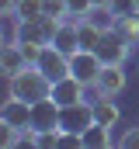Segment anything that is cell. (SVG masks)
<instances>
[{
	"label": "cell",
	"mask_w": 139,
	"mask_h": 149,
	"mask_svg": "<svg viewBox=\"0 0 139 149\" xmlns=\"http://www.w3.org/2000/svg\"><path fill=\"white\" fill-rule=\"evenodd\" d=\"M11 97L28 101V104L49 101V97H52V80H49V76H45V73L32 63L28 70H21L18 76H11Z\"/></svg>",
	"instance_id": "obj_1"
},
{
	"label": "cell",
	"mask_w": 139,
	"mask_h": 149,
	"mask_svg": "<svg viewBox=\"0 0 139 149\" xmlns=\"http://www.w3.org/2000/svg\"><path fill=\"white\" fill-rule=\"evenodd\" d=\"M101 56L98 52H91V49H80V52H73L70 56V76H77L80 83H87V87H94L98 83V73H101Z\"/></svg>",
	"instance_id": "obj_2"
},
{
	"label": "cell",
	"mask_w": 139,
	"mask_h": 149,
	"mask_svg": "<svg viewBox=\"0 0 139 149\" xmlns=\"http://www.w3.org/2000/svg\"><path fill=\"white\" fill-rule=\"evenodd\" d=\"M94 52L101 56V63H104V66H125V59H129V52H132V45H129L125 38H122L118 31H115V28H111V31H104L101 45H98Z\"/></svg>",
	"instance_id": "obj_3"
},
{
	"label": "cell",
	"mask_w": 139,
	"mask_h": 149,
	"mask_svg": "<svg viewBox=\"0 0 139 149\" xmlns=\"http://www.w3.org/2000/svg\"><path fill=\"white\" fill-rule=\"evenodd\" d=\"M35 66H38V70H42L45 76H49L52 83H56V80H63V76H70V56L63 52V49H56V45H45V49L38 52Z\"/></svg>",
	"instance_id": "obj_4"
},
{
	"label": "cell",
	"mask_w": 139,
	"mask_h": 149,
	"mask_svg": "<svg viewBox=\"0 0 139 149\" xmlns=\"http://www.w3.org/2000/svg\"><path fill=\"white\" fill-rule=\"evenodd\" d=\"M94 125V111H91V104H70L59 111V128L63 132H77V135H84L87 128Z\"/></svg>",
	"instance_id": "obj_5"
},
{
	"label": "cell",
	"mask_w": 139,
	"mask_h": 149,
	"mask_svg": "<svg viewBox=\"0 0 139 149\" xmlns=\"http://www.w3.org/2000/svg\"><path fill=\"white\" fill-rule=\"evenodd\" d=\"M32 108L28 101H18V97H11L4 108H0V121H7V125H14V128H21L25 135H32Z\"/></svg>",
	"instance_id": "obj_6"
},
{
	"label": "cell",
	"mask_w": 139,
	"mask_h": 149,
	"mask_svg": "<svg viewBox=\"0 0 139 149\" xmlns=\"http://www.w3.org/2000/svg\"><path fill=\"white\" fill-rule=\"evenodd\" d=\"M32 66V59L25 56V49H21V42H7L4 49H0V73L7 76H18L21 70H28Z\"/></svg>",
	"instance_id": "obj_7"
},
{
	"label": "cell",
	"mask_w": 139,
	"mask_h": 149,
	"mask_svg": "<svg viewBox=\"0 0 139 149\" xmlns=\"http://www.w3.org/2000/svg\"><path fill=\"white\" fill-rule=\"evenodd\" d=\"M84 90H87V83H80L77 76H63V80L52 83V101H56L59 108L80 104V101H84Z\"/></svg>",
	"instance_id": "obj_8"
},
{
	"label": "cell",
	"mask_w": 139,
	"mask_h": 149,
	"mask_svg": "<svg viewBox=\"0 0 139 149\" xmlns=\"http://www.w3.org/2000/svg\"><path fill=\"white\" fill-rule=\"evenodd\" d=\"M94 90H98L101 97H118V94L125 90V66H101Z\"/></svg>",
	"instance_id": "obj_9"
},
{
	"label": "cell",
	"mask_w": 139,
	"mask_h": 149,
	"mask_svg": "<svg viewBox=\"0 0 139 149\" xmlns=\"http://www.w3.org/2000/svg\"><path fill=\"white\" fill-rule=\"evenodd\" d=\"M59 104L49 97V101H38L32 108V132H42V128H59Z\"/></svg>",
	"instance_id": "obj_10"
},
{
	"label": "cell",
	"mask_w": 139,
	"mask_h": 149,
	"mask_svg": "<svg viewBox=\"0 0 139 149\" xmlns=\"http://www.w3.org/2000/svg\"><path fill=\"white\" fill-rule=\"evenodd\" d=\"M56 49H63L66 56L73 52H80V31H77V21H63L59 24V31H56V42H52Z\"/></svg>",
	"instance_id": "obj_11"
},
{
	"label": "cell",
	"mask_w": 139,
	"mask_h": 149,
	"mask_svg": "<svg viewBox=\"0 0 139 149\" xmlns=\"http://www.w3.org/2000/svg\"><path fill=\"white\" fill-rule=\"evenodd\" d=\"M91 111H94V121H98V125H108V128H111V125L118 121V104H115V97H101V94H98V101L91 104Z\"/></svg>",
	"instance_id": "obj_12"
},
{
	"label": "cell",
	"mask_w": 139,
	"mask_h": 149,
	"mask_svg": "<svg viewBox=\"0 0 139 149\" xmlns=\"http://www.w3.org/2000/svg\"><path fill=\"white\" fill-rule=\"evenodd\" d=\"M115 31L125 38L129 45H139V10L136 14H122V17L115 21Z\"/></svg>",
	"instance_id": "obj_13"
},
{
	"label": "cell",
	"mask_w": 139,
	"mask_h": 149,
	"mask_svg": "<svg viewBox=\"0 0 139 149\" xmlns=\"http://www.w3.org/2000/svg\"><path fill=\"white\" fill-rule=\"evenodd\" d=\"M84 146H94V149H104V146H111V128L108 125H91L87 132H84Z\"/></svg>",
	"instance_id": "obj_14"
},
{
	"label": "cell",
	"mask_w": 139,
	"mask_h": 149,
	"mask_svg": "<svg viewBox=\"0 0 139 149\" xmlns=\"http://www.w3.org/2000/svg\"><path fill=\"white\" fill-rule=\"evenodd\" d=\"M45 14V0H18V10H14V21H35Z\"/></svg>",
	"instance_id": "obj_15"
},
{
	"label": "cell",
	"mask_w": 139,
	"mask_h": 149,
	"mask_svg": "<svg viewBox=\"0 0 139 149\" xmlns=\"http://www.w3.org/2000/svg\"><path fill=\"white\" fill-rule=\"evenodd\" d=\"M21 139H25V132H21V128H14V125L0 121V146H4V149H14Z\"/></svg>",
	"instance_id": "obj_16"
},
{
	"label": "cell",
	"mask_w": 139,
	"mask_h": 149,
	"mask_svg": "<svg viewBox=\"0 0 139 149\" xmlns=\"http://www.w3.org/2000/svg\"><path fill=\"white\" fill-rule=\"evenodd\" d=\"M66 10H70V21H84L94 10V0H66Z\"/></svg>",
	"instance_id": "obj_17"
},
{
	"label": "cell",
	"mask_w": 139,
	"mask_h": 149,
	"mask_svg": "<svg viewBox=\"0 0 139 149\" xmlns=\"http://www.w3.org/2000/svg\"><path fill=\"white\" fill-rule=\"evenodd\" d=\"M45 14H52V17H63V21H70L66 0H45Z\"/></svg>",
	"instance_id": "obj_18"
},
{
	"label": "cell",
	"mask_w": 139,
	"mask_h": 149,
	"mask_svg": "<svg viewBox=\"0 0 139 149\" xmlns=\"http://www.w3.org/2000/svg\"><path fill=\"white\" fill-rule=\"evenodd\" d=\"M111 10H115V17H122V14H136V10H139V0H111Z\"/></svg>",
	"instance_id": "obj_19"
},
{
	"label": "cell",
	"mask_w": 139,
	"mask_h": 149,
	"mask_svg": "<svg viewBox=\"0 0 139 149\" xmlns=\"http://www.w3.org/2000/svg\"><path fill=\"white\" fill-rule=\"evenodd\" d=\"M118 146H122V149H139V125H136V128H129V132L118 139Z\"/></svg>",
	"instance_id": "obj_20"
},
{
	"label": "cell",
	"mask_w": 139,
	"mask_h": 149,
	"mask_svg": "<svg viewBox=\"0 0 139 149\" xmlns=\"http://www.w3.org/2000/svg\"><path fill=\"white\" fill-rule=\"evenodd\" d=\"M14 10H18V0H4V17H14Z\"/></svg>",
	"instance_id": "obj_21"
},
{
	"label": "cell",
	"mask_w": 139,
	"mask_h": 149,
	"mask_svg": "<svg viewBox=\"0 0 139 149\" xmlns=\"http://www.w3.org/2000/svg\"><path fill=\"white\" fill-rule=\"evenodd\" d=\"M94 7H111V0H94Z\"/></svg>",
	"instance_id": "obj_22"
}]
</instances>
